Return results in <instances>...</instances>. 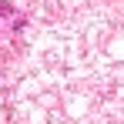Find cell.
<instances>
[{"instance_id": "1", "label": "cell", "mask_w": 124, "mask_h": 124, "mask_svg": "<svg viewBox=\"0 0 124 124\" xmlns=\"http://www.w3.org/2000/svg\"><path fill=\"white\" fill-rule=\"evenodd\" d=\"M23 14L14 7V3H0V37H10V34H17L23 27Z\"/></svg>"}]
</instances>
